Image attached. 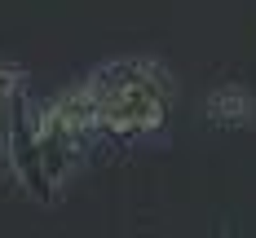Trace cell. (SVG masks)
Wrapping results in <instances>:
<instances>
[{"label":"cell","mask_w":256,"mask_h":238,"mask_svg":"<svg viewBox=\"0 0 256 238\" xmlns=\"http://www.w3.org/2000/svg\"><path fill=\"white\" fill-rule=\"evenodd\" d=\"M204 119L212 128L221 132H238L248 128L256 119V97L248 84H238V79H226V84H216L212 93L204 97Z\"/></svg>","instance_id":"3"},{"label":"cell","mask_w":256,"mask_h":238,"mask_svg":"<svg viewBox=\"0 0 256 238\" xmlns=\"http://www.w3.org/2000/svg\"><path fill=\"white\" fill-rule=\"evenodd\" d=\"M31 84V71L22 62H0V102H14L18 93H26Z\"/></svg>","instance_id":"4"},{"label":"cell","mask_w":256,"mask_h":238,"mask_svg":"<svg viewBox=\"0 0 256 238\" xmlns=\"http://www.w3.org/2000/svg\"><path fill=\"white\" fill-rule=\"evenodd\" d=\"M4 168L18 181L26 199L36 203H58L62 185L49 172V155H44V137H40V110L31 106L26 93L14 102H4Z\"/></svg>","instance_id":"2"},{"label":"cell","mask_w":256,"mask_h":238,"mask_svg":"<svg viewBox=\"0 0 256 238\" xmlns=\"http://www.w3.org/2000/svg\"><path fill=\"white\" fill-rule=\"evenodd\" d=\"M102 141H132L164 132L172 119V75L150 57H115L80 79Z\"/></svg>","instance_id":"1"},{"label":"cell","mask_w":256,"mask_h":238,"mask_svg":"<svg viewBox=\"0 0 256 238\" xmlns=\"http://www.w3.org/2000/svg\"><path fill=\"white\" fill-rule=\"evenodd\" d=\"M226 238H234V234H226Z\"/></svg>","instance_id":"5"}]
</instances>
